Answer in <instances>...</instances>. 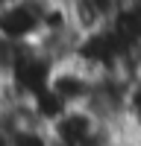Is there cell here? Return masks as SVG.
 I'll use <instances>...</instances> for the list:
<instances>
[{
  "instance_id": "5b68a950",
  "label": "cell",
  "mask_w": 141,
  "mask_h": 146,
  "mask_svg": "<svg viewBox=\"0 0 141 146\" xmlns=\"http://www.w3.org/2000/svg\"><path fill=\"white\" fill-rule=\"evenodd\" d=\"M126 135H129V140H132V146H141V117L126 123Z\"/></svg>"
},
{
  "instance_id": "7a4b0ae2",
  "label": "cell",
  "mask_w": 141,
  "mask_h": 146,
  "mask_svg": "<svg viewBox=\"0 0 141 146\" xmlns=\"http://www.w3.org/2000/svg\"><path fill=\"white\" fill-rule=\"evenodd\" d=\"M94 85H97V73H91L88 67H82L79 62H62L53 64L50 79H47V91H50L65 108H85Z\"/></svg>"
},
{
  "instance_id": "3957f363",
  "label": "cell",
  "mask_w": 141,
  "mask_h": 146,
  "mask_svg": "<svg viewBox=\"0 0 141 146\" xmlns=\"http://www.w3.org/2000/svg\"><path fill=\"white\" fill-rule=\"evenodd\" d=\"M59 3L68 9V15L74 18V23L82 32H88V29L109 27L121 15L126 0H59Z\"/></svg>"
},
{
  "instance_id": "277c9868",
  "label": "cell",
  "mask_w": 141,
  "mask_h": 146,
  "mask_svg": "<svg viewBox=\"0 0 141 146\" xmlns=\"http://www.w3.org/2000/svg\"><path fill=\"white\" fill-rule=\"evenodd\" d=\"M124 111H126V123L141 117V67L132 70L126 76V100H124Z\"/></svg>"
},
{
  "instance_id": "6da1fadb",
  "label": "cell",
  "mask_w": 141,
  "mask_h": 146,
  "mask_svg": "<svg viewBox=\"0 0 141 146\" xmlns=\"http://www.w3.org/2000/svg\"><path fill=\"white\" fill-rule=\"evenodd\" d=\"M53 3L56 0H6L0 6V38L15 44H35Z\"/></svg>"
},
{
  "instance_id": "8992f818",
  "label": "cell",
  "mask_w": 141,
  "mask_h": 146,
  "mask_svg": "<svg viewBox=\"0 0 141 146\" xmlns=\"http://www.w3.org/2000/svg\"><path fill=\"white\" fill-rule=\"evenodd\" d=\"M3 3H6V0H0V6H3Z\"/></svg>"
}]
</instances>
